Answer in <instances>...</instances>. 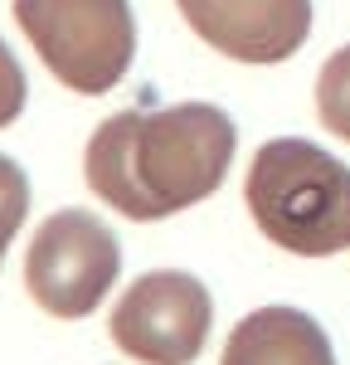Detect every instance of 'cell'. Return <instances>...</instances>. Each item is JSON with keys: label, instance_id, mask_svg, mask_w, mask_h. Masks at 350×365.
<instances>
[{"label": "cell", "instance_id": "obj_3", "mask_svg": "<svg viewBox=\"0 0 350 365\" xmlns=\"http://www.w3.org/2000/svg\"><path fill=\"white\" fill-rule=\"evenodd\" d=\"M15 25L63 88L112 93L137 54L132 0H15Z\"/></svg>", "mask_w": 350, "mask_h": 365}, {"label": "cell", "instance_id": "obj_2", "mask_svg": "<svg viewBox=\"0 0 350 365\" xmlns=\"http://www.w3.org/2000/svg\"><path fill=\"white\" fill-rule=\"evenodd\" d=\"M243 200L253 225L287 253L331 258L350 249V170L326 146L277 137L258 146Z\"/></svg>", "mask_w": 350, "mask_h": 365}, {"label": "cell", "instance_id": "obj_7", "mask_svg": "<svg viewBox=\"0 0 350 365\" xmlns=\"http://www.w3.org/2000/svg\"><path fill=\"white\" fill-rule=\"evenodd\" d=\"M219 365H336V351L307 312L258 307L229 331Z\"/></svg>", "mask_w": 350, "mask_h": 365}, {"label": "cell", "instance_id": "obj_1", "mask_svg": "<svg viewBox=\"0 0 350 365\" xmlns=\"http://www.w3.org/2000/svg\"><path fill=\"white\" fill-rule=\"evenodd\" d=\"M233 146L238 132L214 103L132 108L97 122L83 151V175L117 215L166 220L224 185Z\"/></svg>", "mask_w": 350, "mask_h": 365}, {"label": "cell", "instance_id": "obj_9", "mask_svg": "<svg viewBox=\"0 0 350 365\" xmlns=\"http://www.w3.org/2000/svg\"><path fill=\"white\" fill-rule=\"evenodd\" d=\"M25 215H29V180L10 156H0V263H5V249L15 244L20 225H25Z\"/></svg>", "mask_w": 350, "mask_h": 365}, {"label": "cell", "instance_id": "obj_4", "mask_svg": "<svg viewBox=\"0 0 350 365\" xmlns=\"http://www.w3.org/2000/svg\"><path fill=\"white\" fill-rule=\"evenodd\" d=\"M122 273V244L92 210H54L25 249V287L58 322H78L102 307Z\"/></svg>", "mask_w": 350, "mask_h": 365}, {"label": "cell", "instance_id": "obj_8", "mask_svg": "<svg viewBox=\"0 0 350 365\" xmlns=\"http://www.w3.org/2000/svg\"><path fill=\"white\" fill-rule=\"evenodd\" d=\"M317 117L326 132L350 141V44L321 63L317 73Z\"/></svg>", "mask_w": 350, "mask_h": 365}, {"label": "cell", "instance_id": "obj_10", "mask_svg": "<svg viewBox=\"0 0 350 365\" xmlns=\"http://www.w3.org/2000/svg\"><path fill=\"white\" fill-rule=\"evenodd\" d=\"M25 68H20V58L5 49V39H0V127H10L15 117L25 113Z\"/></svg>", "mask_w": 350, "mask_h": 365}, {"label": "cell", "instance_id": "obj_6", "mask_svg": "<svg viewBox=\"0 0 350 365\" xmlns=\"http://www.w3.org/2000/svg\"><path fill=\"white\" fill-rule=\"evenodd\" d=\"M209 49L238 63H282L312 34V0H175Z\"/></svg>", "mask_w": 350, "mask_h": 365}, {"label": "cell", "instance_id": "obj_5", "mask_svg": "<svg viewBox=\"0 0 350 365\" xmlns=\"http://www.w3.org/2000/svg\"><path fill=\"white\" fill-rule=\"evenodd\" d=\"M209 287L180 268L142 273L112 307V346L142 365H190L209 341Z\"/></svg>", "mask_w": 350, "mask_h": 365}]
</instances>
